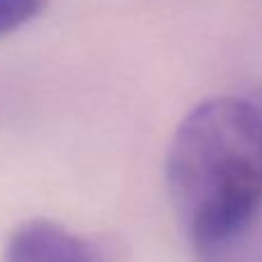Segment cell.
I'll return each mask as SVG.
<instances>
[{
  "label": "cell",
  "mask_w": 262,
  "mask_h": 262,
  "mask_svg": "<svg viewBox=\"0 0 262 262\" xmlns=\"http://www.w3.org/2000/svg\"><path fill=\"white\" fill-rule=\"evenodd\" d=\"M166 184L195 251L221 258L262 209V111L239 97L198 104L172 134Z\"/></svg>",
  "instance_id": "cell-1"
},
{
  "label": "cell",
  "mask_w": 262,
  "mask_h": 262,
  "mask_svg": "<svg viewBox=\"0 0 262 262\" xmlns=\"http://www.w3.org/2000/svg\"><path fill=\"white\" fill-rule=\"evenodd\" d=\"M3 262H104L97 249L69 228L30 219L14 228Z\"/></svg>",
  "instance_id": "cell-2"
},
{
  "label": "cell",
  "mask_w": 262,
  "mask_h": 262,
  "mask_svg": "<svg viewBox=\"0 0 262 262\" xmlns=\"http://www.w3.org/2000/svg\"><path fill=\"white\" fill-rule=\"evenodd\" d=\"M49 0H0V39L32 23Z\"/></svg>",
  "instance_id": "cell-3"
}]
</instances>
